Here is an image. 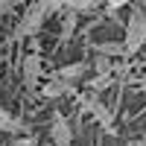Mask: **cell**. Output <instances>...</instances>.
Segmentation results:
<instances>
[{
  "instance_id": "9a60e30c",
  "label": "cell",
  "mask_w": 146,
  "mask_h": 146,
  "mask_svg": "<svg viewBox=\"0 0 146 146\" xmlns=\"http://www.w3.org/2000/svg\"><path fill=\"white\" fill-rule=\"evenodd\" d=\"M140 88H146V79H140Z\"/></svg>"
},
{
  "instance_id": "7a4b0ae2",
  "label": "cell",
  "mask_w": 146,
  "mask_h": 146,
  "mask_svg": "<svg viewBox=\"0 0 146 146\" xmlns=\"http://www.w3.org/2000/svg\"><path fill=\"white\" fill-rule=\"evenodd\" d=\"M47 18H50L47 0H32V3L23 9V15H21L18 27H15V38H32V35H38Z\"/></svg>"
},
{
  "instance_id": "6da1fadb",
  "label": "cell",
  "mask_w": 146,
  "mask_h": 146,
  "mask_svg": "<svg viewBox=\"0 0 146 146\" xmlns=\"http://www.w3.org/2000/svg\"><path fill=\"white\" fill-rule=\"evenodd\" d=\"M146 47V9L143 3H135L126 18V32H123V53L135 56Z\"/></svg>"
},
{
  "instance_id": "8fae6325",
  "label": "cell",
  "mask_w": 146,
  "mask_h": 146,
  "mask_svg": "<svg viewBox=\"0 0 146 146\" xmlns=\"http://www.w3.org/2000/svg\"><path fill=\"white\" fill-rule=\"evenodd\" d=\"M94 70H96V76H111L114 64H111V58H105V56H94Z\"/></svg>"
},
{
  "instance_id": "5bb4252c",
  "label": "cell",
  "mask_w": 146,
  "mask_h": 146,
  "mask_svg": "<svg viewBox=\"0 0 146 146\" xmlns=\"http://www.w3.org/2000/svg\"><path fill=\"white\" fill-rule=\"evenodd\" d=\"M102 3H105V9H108V12H117L120 6H129L131 0H102Z\"/></svg>"
},
{
  "instance_id": "277c9868",
  "label": "cell",
  "mask_w": 146,
  "mask_h": 146,
  "mask_svg": "<svg viewBox=\"0 0 146 146\" xmlns=\"http://www.w3.org/2000/svg\"><path fill=\"white\" fill-rule=\"evenodd\" d=\"M79 102H82V108H85V111H88V114H91L105 131H114V114L102 105V100H100L96 94H82Z\"/></svg>"
},
{
  "instance_id": "9c48e42d",
  "label": "cell",
  "mask_w": 146,
  "mask_h": 146,
  "mask_svg": "<svg viewBox=\"0 0 146 146\" xmlns=\"http://www.w3.org/2000/svg\"><path fill=\"white\" fill-rule=\"evenodd\" d=\"M94 56H105V58H120L123 53V41H100L94 44Z\"/></svg>"
},
{
  "instance_id": "5b68a950",
  "label": "cell",
  "mask_w": 146,
  "mask_h": 146,
  "mask_svg": "<svg viewBox=\"0 0 146 146\" xmlns=\"http://www.w3.org/2000/svg\"><path fill=\"white\" fill-rule=\"evenodd\" d=\"M50 140L53 146H73V126L62 111H53L50 117Z\"/></svg>"
},
{
  "instance_id": "52a82bcc",
  "label": "cell",
  "mask_w": 146,
  "mask_h": 146,
  "mask_svg": "<svg viewBox=\"0 0 146 146\" xmlns=\"http://www.w3.org/2000/svg\"><path fill=\"white\" fill-rule=\"evenodd\" d=\"M38 91H41V96H44V100H58V96L73 94L76 88H73V85H67V82H62V79H56V76H50V79H47Z\"/></svg>"
},
{
  "instance_id": "ba28073f",
  "label": "cell",
  "mask_w": 146,
  "mask_h": 146,
  "mask_svg": "<svg viewBox=\"0 0 146 146\" xmlns=\"http://www.w3.org/2000/svg\"><path fill=\"white\" fill-rule=\"evenodd\" d=\"M0 131H3V135L18 137V135H27V126H23L15 114H9L6 108H0Z\"/></svg>"
},
{
  "instance_id": "3957f363",
  "label": "cell",
  "mask_w": 146,
  "mask_h": 146,
  "mask_svg": "<svg viewBox=\"0 0 146 146\" xmlns=\"http://www.w3.org/2000/svg\"><path fill=\"white\" fill-rule=\"evenodd\" d=\"M41 76H44V58H41L38 50H29L21 62V79H23L27 94H35L41 88Z\"/></svg>"
},
{
  "instance_id": "4fadbf2b",
  "label": "cell",
  "mask_w": 146,
  "mask_h": 146,
  "mask_svg": "<svg viewBox=\"0 0 146 146\" xmlns=\"http://www.w3.org/2000/svg\"><path fill=\"white\" fill-rule=\"evenodd\" d=\"M9 146H38V137L35 135H18V137H12Z\"/></svg>"
},
{
  "instance_id": "7c38bea8",
  "label": "cell",
  "mask_w": 146,
  "mask_h": 146,
  "mask_svg": "<svg viewBox=\"0 0 146 146\" xmlns=\"http://www.w3.org/2000/svg\"><path fill=\"white\" fill-rule=\"evenodd\" d=\"M73 29H76V15H73V12H64V18H62V41H70Z\"/></svg>"
},
{
  "instance_id": "8992f818",
  "label": "cell",
  "mask_w": 146,
  "mask_h": 146,
  "mask_svg": "<svg viewBox=\"0 0 146 146\" xmlns=\"http://www.w3.org/2000/svg\"><path fill=\"white\" fill-rule=\"evenodd\" d=\"M88 70H91V64H88V62H73V64H64V67H58V70L53 73V76L76 88V85H79L85 76H88Z\"/></svg>"
},
{
  "instance_id": "30bf717a",
  "label": "cell",
  "mask_w": 146,
  "mask_h": 146,
  "mask_svg": "<svg viewBox=\"0 0 146 146\" xmlns=\"http://www.w3.org/2000/svg\"><path fill=\"white\" fill-rule=\"evenodd\" d=\"M111 85H114V73H111V76H91L88 79V91L91 94H100L105 88H111Z\"/></svg>"
}]
</instances>
